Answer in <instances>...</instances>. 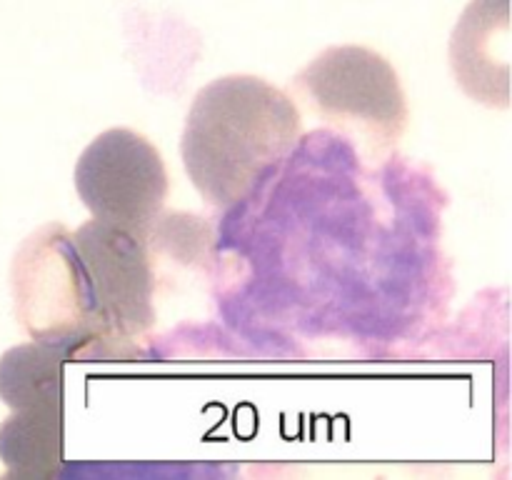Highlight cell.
I'll return each instance as SVG.
<instances>
[{
  "mask_svg": "<svg viewBox=\"0 0 512 480\" xmlns=\"http://www.w3.org/2000/svg\"><path fill=\"white\" fill-rule=\"evenodd\" d=\"M300 133L303 115L285 90L258 75H223L190 103L180 155L205 203L228 210L298 145Z\"/></svg>",
  "mask_w": 512,
  "mask_h": 480,
  "instance_id": "1",
  "label": "cell"
},
{
  "mask_svg": "<svg viewBox=\"0 0 512 480\" xmlns=\"http://www.w3.org/2000/svg\"><path fill=\"white\" fill-rule=\"evenodd\" d=\"M290 90L293 100L373 155L395 148L408 130V98L393 63L363 45L323 50Z\"/></svg>",
  "mask_w": 512,
  "mask_h": 480,
  "instance_id": "2",
  "label": "cell"
},
{
  "mask_svg": "<svg viewBox=\"0 0 512 480\" xmlns=\"http://www.w3.org/2000/svg\"><path fill=\"white\" fill-rule=\"evenodd\" d=\"M15 318L30 340L55 345L68 358H103L73 233L45 223L20 243L10 265Z\"/></svg>",
  "mask_w": 512,
  "mask_h": 480,
  "instance_id": "3",
  "label": "cell"
},
{
  "mask_svg": "<svg viewBox=\"0 0 512 480\" xmlns=\"http://www.w3.org/2000/svg\"><path fill=\"white\" fill-rule=\"evenodd\" d=\"M103 358L133 353L155 325L150 238L90 218L73 233Z\"/></svg>",
  "mask_w": 512,
  "mask_h": 480,
  "instance_id": "4",
  "label": "cell"
},
{
  "mask_svg": "<svg viewBox=\"0 0 512 480\" xmlns=\"http://www.w3.org/2000/svg\"><path fill=\"white\" fill-rule=\"evenodd\" d=\"M75 190L95 220L150 238L170 190L160 150L130 128L93 138L75 165Z\"/></svg>",
  "mask_w": 512,
  "mask_h": 480,
  "instance_id": "5",
  "label": "cell"
},
{
  "mask_svg": "<svg viewBox=\"0 0 512 480\" xmlns=\"http://www.w3.org/2000/svg\"><path fill=\"white\" fill-rule=\"evenodd\" d=\"M450 65L468 98L488 108L510 105L508 0H473L453 38Z\"/></svg>",
  "mask_w": 512,
  "mask_h": 480,
  "instance_id": "6",
  "label": "cell"
},
{
  "mask_svg": "<svg viewBox=\"0 0 512 480\" xmlns=\"http://www.w3.org/2000/svg\"><path fill=\"white\" fill-rule=\"evenodd\" d=\"M63 405L10 410L0 423L5 480H53L63 470Z\"/></svg>",
  "mask_w": 512,
  "mask_h": 480,
  "instance_id": "7",
  "label": "cell"
},
{
  "mask_svg": "<svg viewBox=\"0 0 512 480\" xmlns=\"http://www.w3.org/2000/svg\"><path fill=\"white\" fill-rule=\"evenodd\" d=\"M68 353L55 345H15L0 355V400L10 410L63 405V365Z\"/></svg>",
  "mask_w": 512,
  "mask_h": 480,
  "instance_id": "8",
  "label": "cell"
}]
</instances>
